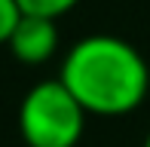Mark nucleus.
Returning a JSON list of instances; mask_svg holds the SVG:
<instances>
[{"label": "nucleus", "instance_id": "nucleus-1", "mask_svg": "<svg viewBox=\"0 0 150 147\" xmlns=\"http://www.w3.org/2000/svg\"><path fill=\"white\" fill-rule=\"evenodd\" d=\"M58 80L89 117H126L150 98V64L129 40L89 34L61 58Z\"/></svg>", "mask_w": 150, "mask_h": 147}, {"label": "nucleus", "instance_id": "nucleus-2", "mask_svg": "<svg viewBox=\"0 0 150 147\" xmlns=\"http://www.w3.org/2000/svg\"><path fill=\"white\" fill-rule=\"evenodd\" d=\"M86 107L64 83L40 80L18 104V132L28 147H77L86 132Z\"/></svg>", "mask_w": 150, "mask_h": 147}, {"label": "nucleus", "instance_id": "nucleus-3", "mask_svg": "<svg viewBox=\"0 0 150 147\" xmlns=\"http://www.w3.org/2000/svg\"><path fill=\"white\" fill-rule=\"evenodd\" d=\"M58 18H46V16H28L25 12L22 18H18V25H16V31H12V37H9V52H12V58L16 61H22V64H46L49 58H55V52H58V43H61V37H58Z\"/></svg>", "mask_w": 150, "mask_h": 147}, {"label": "nucleus", "instance_id": "nucleus-4", "mask_svg": "<svg viewBox=\"0 0 150 147\" xmlns=\"http://www.w3.org/2000/svg\"><path fill=\"white\" fill-rule=\"evenodd\" d=\"M18 6H22V12H28V16L61 18V16H67L74 6H80V0H18Z\"/></svg>", "mask_w": 150, "mask_h": 147}, {"label": "nucleus", "instance_id": "nucleus-5", "mask_svg": "<svg viewBox=\"0 0 150 147\" xmlns=\"http://www.w3.org/2000/svg\"><path fill=\"white\" fill-rule=\"evenodd\" d=\"M22 6H18V0H0V46L9 43L12 31H16L18 18H22Z\"/></svg>", "mask_w": 150, "mask_h": 147}, {"label": "nucleus", "instance_id": "nucleus-6", "mask_svg": "<svg viewBox=\"0 0 150 147\" xmlns=\"http://www.w3.org/2000/svg\"><path fill=\"white\" fill-rule=\"evenodd\" d=\"M141 147H150V132H147V135H144V144H141Z\"/></svg>", "mask_w": 150, "mask_h": 147}]
</instances>
